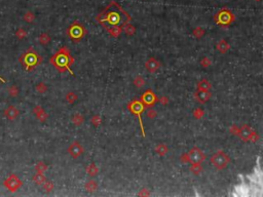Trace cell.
Listing matches in <instances>:
<instances>
[{
    "label": "cell",
    "instance_id": "30bf717a",
    "mask_svg": "<svg viewBox=\"0 0 263 197\" xmlns=\"http://www.w3.org/2000/svg\"><path fill=\"white\" fill-rule=\"evenodd\" d=\"M8 93L10 97H16L19 95V90L16 85H13L8 88Z\"/></svg>",
    "mask_w": 263,
    "mask_h": 197
},
{
    "label": "cell",
    "instance_id": "6da1fadb",
    "mask_svg": "<svg viewBox=\"0 0 263 197\" xmlns=\"http://www.w3.org/2000/svg\"><path fill=\"white\" fill-rule=\"evenodd\" d=\"M211 162L216 166L217 169H224L229 162V158L227 155H225L222 152H218L217 154L213 155L211 158Z\"/></svg>",
    "mask_w": 263,
    "mask_h": 197
},
{
    "label": "cell",
    "instance_id": "ba28073f",
    "mask_svg": "<svg viewBox=\"0 0 263 197\" xmlns=\"http://www.w3.org/2000/svg\"><path fill=\"white\" fill-rule=\"evenodd\" d=\"M219 16H220V21L223 22V23H228V22L230 21L231 13H228V11H221V13H219Z\"/></svg>",
    "mask_w": 263,
    "mask_h": 197
},
{
    "label": "cell",
    "instance_id": "5bb4252c",
    "mask_svg": "<svg viewBox=\"0 0 263 197\" xmlns=\"http://www.w3.org/2000/svg\"><path fill=\"white\" fill-rule=\"evenodd\" d=\"M224 46H228L227 45V43H226L225 41H220L219 42V45H218V49L220 50L221 52H224V51H226V49H224Z\"/></svg>",
    "mask_w": 263,
    "mask_h": 197
},
{
    "label": "cell",
    "instance_id": "e0dca14e",
    "mask_svg": "<svg viewBox=\"0 0 263 197\" xmlns=\"http://www.w3.org/2000/svg\"><path fill=\"white\" fill-rule=\"evenodd\" d=\"M0 81H2V82H4V81H5V80H4L3 78H1V77H0Z\"/></svg>",
    "mask_w": 263,
    "mask_h": 197
},
{
    "label": "cell",
    "instance_id": "8fae6325",
    "mask_svg": "<svg viewBox=\"0 0 263 197\" xmlns=\"http://www.w3.org/2000/svg\"><path fill=\"white\" fill-rule=\"evenodd\" d=\"M24 20L28 23H31V22L34 21V14H33L31 11H27L25 14H24Z\"/></svg>",
    "mask_w": 263,
    "mask_h": 197
},
{
    "label": "cell",
    "instance_id": "7a4b0ae2",
    "mask_svg": "<svg viewBox=\"0 0 263 197\" xmlns=\"http://www.w3.org/2000/svg\"><path fill=\"white\" fill-rule=\"evenodd\" d=\"M4 186H5L9 191L14 192L22 186V182L16 178V176L10 175V176L4 181Z\"/></svg>",
    "mask_w": 263,
    "mask_h": 197
},
{
    "label": "cell",
    "instance_id": "9c48e42d",
    "mask_svg": "<svg viewBox=\"0 0 263 197\" xmlns=\"http://www.w3.org/2000/svg\"><path fill=\"white\" fill-rule=\"evenodd\" d=\"M33 181H34L37 185H41L42 183H44L45 178L41 172H38V174H36L35 176L33 177Z\"/></svg>",
    "mask_w": 263,
    "mask_h": 197
},
{
    "label": "cell",
    "instance_id": "5b68a950",
    "mask_svg": "<svg viewBox=\"0 0 263 197\" xmlns=\"http://www.w3.org/2000/svg\"><path fill=\"white\" fill-rule=\"evenodd\" d=\"M69 152L71 153V155L73 156V157H77V156H79L82 153V148L77 143H74L73 145L69 148Z\"/></svg>",
    "mask_w": 263,
    "mask_h": 197
},
{
    "label": "cell",
    "instance_id": "7c38bea8",
    "mask_svg": "<svg viewBox=\"0 0 263 197\" xmlns=\"http://www.w3.org/2000/svg\"><path fill=\"white\" fill-rule=\"evenodd\" d=\"M16 37H18L19 39H23V38L26 37L27 33H26V31L24 30V29H19V30L16 32Z\"/></svg>",
    "mask_w": 263,
    "mask_h": 197
},
{
    "label": "cell",
    "instance_id": "2e32d148",
    "mask_svg": "<svg viewBox=\"0 0 263 197\" xmlns=\"http://www.w3.org/2000/svg\"><path fill=\"white\" fill-rule=\"evenodd\" d=\"M36 90H37L39 93H44V90H46V87H44L42 83H40V84L38 85V86H36Z\"/></svg>",
    "mask_w": 263,
    "mask_h": 197
},
{
    "label": "cell",
    "instance_id": "3957f363",
    "mask_svg": "<svg viewBox=\"0 0 263 197\" xmlns=\"http://www.w3.org/2000/svg\"><path fill=\"white\" fill-rule=\"evenodd\" d=\"M4 115H5V117L7 119L14 120L19 116V111L16 107H13V106H9V107H7L6 109L4 110Z\"/></svg>",
    "mask_w": 263,
    "mask_h": 197
},
{
    "label": "cell",
    "instance_id": "52a82bcc",
    "mask_svg": "<svg viewBox=\"0 0 263 197\" xmlns=\"http://www.w3.org/2000/svg\"><path fill=\"white\" fill-rule=\"evenodd\" d=\"M34 113L36 114V117H37L38 119L41 120V121H43V120L46 118V114H44V113H43L42 109L40 107H35Z\"/></svg>",
    "mask_w": 263,
    "mask_h": 197
},
{
    "label": "cell",
    "instance_id": "9a60e30c",
    "mask_svg": "<svg viewBox=\"0 0 263 197\" xmlns=\"http://www.w3.org/2000/svg\"><path fill=\"white\" fill-rule=\"evenodd\" d=\"M45 169H46V166H44V164L43 163H38L37 165H36V170H37L38 172H43V170H44Z\"/></svg>",
    "mask_w": 263,
    "mask_h": 197
},
{
    "label": "cell",
    "instance_id": "4fadbf2b",
    "mask_svg": "<svg viewBox=\"0 0 263 197\" xmlns=\"http://www.w3.org/2000/svg\"><path fill=\"white\" fill-rule=\"evenodd\" d=\"M39 41H40V43H42V44H46V43L49 41V35L45 34V33L41 34V35H40V37H39Z\"/></svg>",
    "mask_w": 263,
    "mask_h": 197
},
{
    "label": "cell",
    "instance_id": "277c9868",
    "mask_svg": "<svg viewBox=\"0 0 263 197\" xmlns=\"http://www.w3.org/2000/svg\"><path fill=\"white\" fill-rule=\"evenodd\" d=\"M189 157H190V160H191L192 162L199 163V161H202V160L204 159L205 156L201 152V151L199 150V149H193V150L190 151Z\"/></svg>",
    "mask_w": 263,
    "mask_h": 197
},
{
    "label": "cell",
    "instance_id": "8992f818",
    "mask_svg": "<svg viewBox=\"0 0 263 197\" xmlns=\"http://www.w3.org/2000/svg\"><path fill=\"white\" fill-rule=\"evenodd\" d=\"M146 68L149 71H155L158 68V63L157 61H155L154 59H150L146 63Z\"/></svg>",
    "mask_w": 263,
    "mask_h": 197
}]
</instances>
